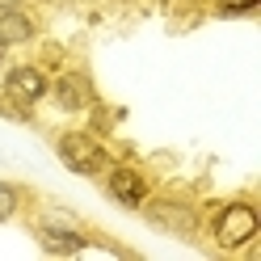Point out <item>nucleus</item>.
Here are the masks:
<instances>
[{
    "instance_id": "1",
    "label": "nucleus",
    "mask_w": 261,
    "mask_h": 261,
    "mask_svg": "<svg viewBox=\"0 0 261 261\" xmlns=\"http://www.w3.org/2000/svg\"><path fill=\"white\" fill-rule=\"evenodd\" d=\"M55 152L63 160V169L76 177H97L114 165V156L106 152V143L93 135V130H63L55 139Z\"/></svg>"
},
{
    "instance_id": "2",
    "label": "nucleus",
    "mask_w": 261,
    "mask_h": 261,
    "mask_svg": "<svg viewBox=\"0 0 261 261\" xmlns=\"http://www.w3.org/2000/svg\"><path fill=\"white\" fill-rule=\"evenodd\" d=\"M261 232V215H257V206L253 202H227L215 211V219H211V236H215V249L223 253H236L244 249V244H253Z\"/></svg>"
},
{
    "instance_id": "3",
    "label": "nucleus",
    "mask_w": 261,
    "mask_h": 261,
    "mask_svg": "<svg viewBox=\"0 0 261 261\" xmlns=\"http://www.w3.org/2000/svg\"><path fill=\"white\" fill-rule=\"evenodd\" d=\"M139 211H143V219L152 227H160V232H169V236H181V240H194L198 227H202L198 211L190 202H181V198H148Z\"/></svg>"
},
{
    "instance_id": "4",
    "label": "nucleus",
    "mask_w": 261,
    "mask_h": 261,
    "mask_svg": "<svg viewBox=\"0 0 261 261\" xmlns=\"http://www.w3.org/2000/svg\"><path fill=\"white\" fill-rule=\"evenodd\" d=\"M106 194H110L118 206L139 211L143 202L152 198V186H148V177H143L139 169H130V165H110V169H106Z\"/></svg>"
},
{
    "instance_id": "5",
    "label": "nucleus",
    "mask_w": 261,
    "mask_h": 261,
    "mask_svg": "<svg viewBox=\"0 0 261 261\" xmlns=\"http://www.w3.org/2000/svg\"><path fill=\"white\" fill-rule=\"evenodd\" d=\"M46 93H51V80H46V72L38 68V63H17V68H9L5 97H13V101H21V106L34 110Z\"/></svg>"
},
{
    "instance_id": "6",
    "label": "nucleus",
    "mask_w": 261,
    "mask_h": 261,
    "mask_svg": "<svg viewBox=\"0 0 261 261\" xmlns=\"http://www.w3.org/2000/svg\"><path fill=\"white\" fill-rule=\"evenodd\" d=\"M46 97H55V106L63 114H85L93 101H97V93H93V80L85 72H59L51 80V93Z\"/></svg>"
},
{
    "instance_id": "7",
    "label": "nucleus",
    "mask_w": 261,
    "mask_h": 261,
    "mask_svg": "<svg viewBox=\"0 0 261 261\" xmlns=\"http://www.w3.org/2000/svg\"><path fill=\"white\" fill-rule=\"evenodd\" d=\"M34 236L46 253H55V257H72V253H85L89 249V232H63V227H51V223H34Z\"/></svg>"
},
{
    "instance_id": "8",
    "label": "nucleus",
    "mask_w": 261,
    "mask_h": 261,
    "mask_svg": "<svg viewBox=\"0 0 261 261\" xmlns=\"http://www.w3.org/2000/svg\"><path fill=\"white\" fill-rule=\"evenodd\" d=\"M34 38H38V21L30 17L25 9L0 13V42H5V46H25V42H34Z\"/></svg>"
},
{
    "instance_id": "9",
    "label": "nucleus",
    "mask_w": 261,
    "mask_h": 261,
    "mask_svg": "<svg viewBox=\"0 0 261 261\" xmlns=\"http://www.w3.org/2000/svg\"><path fill=\"white\" fill-rule=\"evenodd\" d=\"M38 219H42V223H51V227H63V232H85V223H80L72 211H63V206H46Z\"/></svg>"
},
{
    "instance_id": "10",
    "label": "nucleus",
    "mask_w": 261,
    "mask_h": 261,
    "mask_svg": "<svg viewBox=\"0 0 261 261\" xmlns=\"http://www.w3.org/2000/svg\"><path fill=\"white\" fill-rule=\"evenodd\" d=\"M21 211V190L13 181H0V223H9Z\"/></svg>"
},
{
    "instance_id": "11",
    "label": "nucleus",
    "mask_w": 261,
    "mask_h": 261,
    "mask_svg": "<svg viewBox=\"0 0 261 261\" xmlns=\"http://www.w3.org/2000/svg\"><path fill=\"white\" fill-rule=\"evenodd\" d=\"M261 0H219V17H244V13H253Z\"/></svg>"
},
{
    "instance_id": "12",
    "label": "nucleus",
    "mask_w": 261,
    "mask_h": 261,
    "mask_svg": "<svg viewBox=\"0 0 261 261\" xmlns=\"http://www.w3.org/2000/svg\"><path fill=\"white\" fill-rule=\"evenodd\" d=\"M9 9H25V0H0V13H9Z\"/></svg>"
},
{
    "instance_id": "13",
    "label": "nucleus",
    "mask_w": 261,
    "mask_h": 261,
    "mask_svg": "<svg viewBox=\"0 0 261 261\" xmlns=\"http://www.w3.org/2000/svg\"><path fill=\"white\" fill-rule=\"evenodd\" d=\"M5 51H9V46H5V42H0V63H5Z\"/></svg>"
},
{
    "instance_id": "14",
    "label": "nucleus",
    "mask_w": 261,
    "mask_h": 261,
    "mask_svg": "<svg viewBox=\"0 0 261 261\" xmlns=\"http://www.w3.org/2000/svg\"><path fill=\"white\" fill-rule=\"evenodd\" d=\"M190 5H202V0H190Z\"/></svg>"
},
{
    "instance_id": "15",
    "label": "nucleus",
    "mask_w": 261,
    "mask_h": 261,
    "mask_svg": "<svg viewBox=\"0 0 261 261\" xmlns=\"http://www.w3.org/2000/svg\"><path fill=\"white\" fill-rule=\"evenodd\" d=\"M42 5H51V0H42Z\"/></svg>"
}]
</instances>
